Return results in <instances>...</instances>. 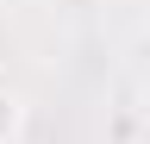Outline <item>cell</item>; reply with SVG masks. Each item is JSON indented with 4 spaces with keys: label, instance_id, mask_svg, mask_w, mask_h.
Masks as SVG:
<instances>
[{
    "label": "cell",
    "instance_id": "6da1fadb",
    "mask_svg": "<svg viewBox=\"0 0 150 144\" xmlns=\"http://www.w3.org/2000/svg\"><path fill=\"white\" fill-rule=\"evenodd\" d=\"M19 132H25V100L0 88V144H19Z\"/></svg>",
    "mask_w": 150,
    "mask_h": 144
}]
</instances>
